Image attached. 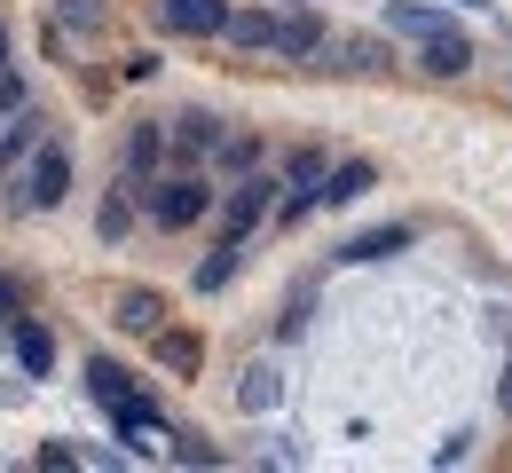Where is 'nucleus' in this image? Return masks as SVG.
Returning a JSON list of instances; mask_svg holds the SVG:
<instances>
[{
    "label": "nucleus",
    "instance_id": "18",
    "mask_svg": "<svg viewBox=\"0 0 512 473\" xmlns=\"http://www.w3.org/2000/svg\"><path fill=\"white\" fill-rule=\"evenodd\" d=\"M331 56H339L347 71H386V48H379V40H331Z\"/></svg>",
    "mask_w": 512,
    "mask_h": 473
},
{
    "label": "nucleus",
    "instance_id": "29",
    "mask_svg": "<svg viewBox=\"0 0 512 473\" xmlns=\"http://www.w3.org/2000/svg\"><path fill=\"white\" fill-rule=\"evenodd\" d=\"M457 8H489V0H457Z\"/></svg>",
    "mask_w": 512,
    "mask_h": 473
},
{
    "label": "nucleus",
    "instance_id": "24",
    "mask_svg": "<svg viewBox=\"0 0 512 473\" xmlns=\"http://www.w3.org/2000/svg\"><path fill=\"white\" fill-rule=\"evenodd\" d=\"M174 458H182V466H221V450H213V442H182Z\"/></svg>",
    "mask_w": 512,
    "mask_h": 473
},
{
    "label": "nucleus",
    "instance_id": "10",
    "mask_svg": "<svg viewBox=\"0 0 512 473\" xmlns=\"http://www.w3.org/2000/svg\"><path fill=\"white\" fill-rule=\"evenodd\" d=\"M174 150H182V158L221 150V119H213V111H182V119H174Z\"/></svg>",
    "mask_w": 512,
    "mask_h": 473
},
{
    "label": "nucleus",
    "instance_id": "8",
    "mask_svg": "<svg viewBox=\"0 0 512 473\" xmlns=\"http://www.w3.org/2000/svg\"><path fill=\"white\" fill-rule=\"evenodd\" d=\"M379 182V166L371 158H347V166H331V182H323V205H355L363 190Z\"/></svg>",
    "mask_w": 512,
    "mask_h": 473
},
{
    "label": "nucleus",
    "instance_id": "28",
    "mask_svg": "<svg viewBox=\"0 0 512 473\" xmlns=\"http://www.w3.org/2000/svg\"><path fill=\"white\" fill-rule=\"evenodd\" d=\"M0 71H8V24H0Z\"/></svg>",
    "mask_w": 512,
    "mask_h": 473
},
{
    "label": "nucleus",
    "instance_id": "26",
    "mask_svg": "<svg viewBox=\"0 0 512 473\" xmlns=\"http://www.w3.org/2000/svg\"><path fill=\"white\" fill-rule=\"evenodd\" d=\"M16 150H32V127H16V142H0V166H16Z\"/></svg>",
    "mask_w": 512,
    "mask_h": 473
},
{
    "label": "nucleus",
    "instance_id": "6",
    "mask_svg": "<svg viewBox=\"0 0 512 473\" xmlns=\"http://www.w3.org/2000/svg\"><path fill=\"white\" fill-rule=\"evenodd\" d=\"M284 64H308V56H323V24L316 16H276V40H268Z\"/></svg>",
    "mask_w": 512,
    "mask_h": 473
},
{
    "label": "nucleus",
    "instance_id": "5",
    "mask_svg": "<svg viewBox=\"0 0 512 473\" xmlns=\"http://www.w3.org/2000/svg\"><path fill=\"white\" fill-rule=\"evenodd\" d=\"M64 190H71V158L48 142V150L32 158V174H24V205H64Z\"/></svg>",
    "mask_w": 512,
    "mask_h": 473
},
{
    "label": "nucleus",
    "instance_id": "13",
    "mask_svg": "<svg viewBox=\"0 0 512 473\" xmlns=\"http://www.w3.org/2000/svg\"><path fill=\"white\" fill-rule=\"evenodd\" d=\"M158 150H166V135H158V127H134V135H127V190H134V182H150Z\"/></svg>",
    "mask_w": 512,
    "mask_h": 473
},
{
    "label": "nucleus",
    "instance_id": "11",
    "mask_svg": "<svg viewBox=\"0 0 512 473\" xmlns=\"http://www.w3.org/2000/svg\"><path fill=\"white\" fill-rule=\"evenodd\" d=\"M402 245H410V229L394 221V229H371V237H347V245H339V261H394Z\"/></svg>",
    "mask_w": 512,
    "mask_h": 473
},
{
    "label": "nucleus",
    "instance_id": "16",
    "mask_svg": "<svg viewBox=\"0 0 512 473\" xmlns=\"http://www.w3.org/2000/svg\"><path fill=\"white\" fill-rule=\"evenodd\" d=\"M158 363H166V371H197V363H205V347H197L190 332H158Z\"/></svg>",
    "mask_w": 512,
    "mask_h": 473
},
{
    "label": "nucleus",
    "instance_id": "15",
    "mask_svg": "<svg viewBox=\"0 0 512 473\" xmlns=\"http://www.w3.org/2000/svg\"><path fill=\"white\" fill-rule=\"evenodd\" d=\"M237 253H245V245H229V237H221V245H213V261H197V292H221V284L237 276Z\"/></svg>",
    "mask_w": 512,
    "mask_h": 473
},
{
    "label": "nucleus",
    "instance_id": "21",
    "mask_svg": "<svg viewBox=\"0 0 512 473\" xmlns=\"http://www.w3.org/2000/svg\"><path fill=\"white\" fill-rule=\"evenodd\" d=\"M127 198H134V190H127V182H119V198L103 205V237H127Z\"/></svg>",
    "mask_w": 512,
    "mask_h": 473
},
{
    "label": "nucleus",
    "instance_id": "3",
    "mask_svg": "<svg viewBox=\"0 0 512 473\" xmlns=\"http://www.w3.org/2000/svg\"><path fill=\"white\" fill-rule=\"evenodd\" d=\"M386 32H402V40H449L457 24H449V8H434V0H386Z\"/></svg>",
    "mask_w": 512,
    "mask_h": 473
},
{
    "label": "nucleus",
    "instance_id": "12",
    "mask_svg": "<svg viewBox=\"0 0 512 473\" xmlns=\"http://www.w3.org/2000/svg\"><path fill=\"white\" fill-rule=\"evenodd\" d=\"M119 324L127 332H166V300L158 292H119Z\"/></svg>",
    "mask_w": 512,
    "mask_h": 473
},
{
    "label": "nucleus",
    "instance_id": "9",
    "mask_svg": "<svg viewBox=\"0 0 512 473\" xmlns=\"http://www.w3.org/2000/svg\"><path fill=\"white\" fill-rule=\"evenodd\" d=\"M465 64H473V48L449 32V40H426L418 48V71H434V79H465Z\"/></svg>",
    "mask_w": 512,
    "mask_h": 473
},
{
    "label": "nucleus",
    "instance_id": "17",
    "mask_svg": "<svg viewBox=\"0 0 512 473\" xmlns=\"http://www.w3.org/2000/svg\"><path fill=\"white\" fill-rule=\"evenodd\" d=\"M276 395H284V379H276L268 363H253V371H245V387H237V403H245V410H268Z\"/></svg>",
    "mask_w": 512,
    "mask_h": 473
},
{
    "label": "nucleus",
    "instance_id": "2",
    "mask_svg": "<svg viewBox=\"0 0 512 473\" xmlns=\"http://www.w3.org/2000/svg\"><path fill=\"white\" fill-rule=\"evenodd\" d=\"M229 0H158V24L166 32H182V40H213V32H229Z\"/></svg>",
    "mask_w": 512,
    "mask_h": 473
},
{
    "label": "nucleus",
    "instance_id": "23",
    "mask_svg": "<svg viewBox=\"0 0 512 473\" xmlns=\"http://www.w3.org/2000/svg\"><path fill=\"white\" fill-rule=\"evenodd\" d=\"M260 158V142L253 135H237V142H221V166H253Z\"/></svg>",
    "mask_w": 512,
    "mask_h": 473
},
{
    "label": "nucleus",
    "instance_id": "25",
    "mask_svg": "<svg viewBox=\"0 0 512 473\" xmlns=\"http://www.w3.org/2000/svg\"><path fill=\"white\" fill-rule=\"evenodd\" d=\"M465 450H473V434H449L442 450H434V466H465Z\"/></svg>",
    "mask_w": 512,
    "mask_h": 473
},
{
    "label": "nucleus",
    "instance_id": "14",
    "mask_svg": "<svg viewBox=\"0 0 512 473\" xmlns=\"http://www.w3.org/2000/svg\"><path fill=\"white\" fill-rule=\"evenodd\" d=\"M229 40H237V48H268V40H276V16H268V8H237V16H229Z\"/></svg>",
    "mask_w": 512,
    "mask_h": 473
},
{
    "label": "nucleus",
    "instance_id": "7",
    "mask_svg": "<svg viewBox=\"0 0 512 473\" xmlns=\"http://www.w3.org/2000/svg\"><path fill=\"white\" fill-rule=\"evenodd\" d=\"M16 363H24V379H48V371H56V339L40 332V324H32V316H24V324H16Z\"/></svg>",
    "mask_w": 512,
    "mask_h": 473
},
{
    "label": "nucleus",
    "instance_id": "27",
    "mask_svg": "<svg viewBox=\"0 0 512 473\" xmlns=\"http://www.w3.org/2000/svg\"><path fill=\"white\" fill-rule=\"evenodd\" d=\"M16 103H24V87H16L8 71H0V111H16Z\"/></svg>",
    "mask_w": 512,
    "mask_h": 473
},
{
    "label": "nucleus",
    "instance_id": "1",
    "mask_svg": "<svg viewBox=\"0 0 512 473\" xmlns=\"http://www.w3.org/2000/svg\"><path fill=\"white\" fill-rule=\"evenodd\" d=\"M205 213H213V190H205L197 174H174V182L150 190V221H158V229H197Z\"/></svg>",
    "mask_w": 512,
    "mask_h": 473
},
{
    "label": "nucleus",
    "instance_id": "19",
    "mask_svg": "<svg viewBox=\"0 0 512 473\" xmlns=\"http://www.w3.org/2000/svg\"><path fill=\"white\" fill-rule=\"evenodd\" d=\"M56 24L64 32H103V0H56Z\"/></svg>",
    "mask_w": 512,
    "mask_h": 473
},
{
    "label": "nucleus",
    "instance_id": "20",
    "mask_svg": "<svg viewBox=\"0 0 512 473\" xmlns=\"http://www.w3.org/2000/svg\"><path fill=\"white\" fill-rule=\"evenodd\" d=\"M24 324V292H16V276H0V332H16Z\"/></svg>",
    "mask_w": 512,
    "mask_h": 473
},
{
    "label": "nucleus",
    "instance_id": "22",
    "mask_svg": "<svg viewBox=\"0 0 512 473\" xmlns=\"http://www.w3.org/2000/svg\"><path fill=\"white\" fill-rule=\"evenodd\" d=\"M40 466H48V473H71V466H79V450H71V442H40Z\"/></svg>",
    "mask_w": 512,
    "mask_h": 473
},
{
    "label": "nucleus",
    "instance_id": "4",
    "mask_svg": "<svg viewBox=\"0 0 512 473\" xmlns=\"http://www.w3.org/2000/svg\"><path fill=\"white\" fill-rule=\"evenodd\" d=\"M260 213H268V182H237V190L221 198V237L245 245V237L260 229Z\"/></svg>",
    "mask_w": 512,
    "mask_h": 473
}]
</instances>
